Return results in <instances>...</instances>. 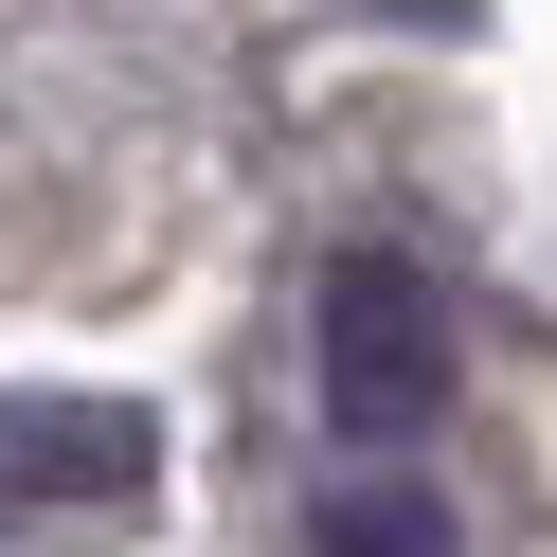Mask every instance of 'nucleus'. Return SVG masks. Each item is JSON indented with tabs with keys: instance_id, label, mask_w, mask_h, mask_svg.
I'll return each mask as SVG.
<instances>
[{
	"instance_id": "obj_1",
	"label": "nucleus",
	"mask_w": 557,
	"mask_h": 557,
	"mask_svg": "<svg viewBox=\"0 0 557 557\" xmlns=\"http://www.w3.org/2000/svg\"><path fill=\"white\" fill-rule=\"evenodd\" d=\"M324 413L360 449H396L413 413H449V306H432V270H396V252H360L324 288Z\"/></svg>"
},
{
	"instance_id": "obj_2",
	"label": "nucleus",
	"mask_w": 557,
	"mask_h": 557,
	"mask_svg": "<svg viewBox=\"0 0 557 557\" xmlns=\"http://www.w3.org/2000/svg\"><path fill=\"white\" fill-rule=\"evenodd\" d=\"M162 432L109 396H0V521H54V504H145Z\"/></svg>"
},
{
	"instance_id": "obj_3",
	"label": "nucleus",
	"mask_w": 557,
	"mask_h": 557,
	"mask_svg": "<svg viewBox=\"0 0 557 557\" xmlns=\"http://www.w3.org/2000/svg\"><path fill=\"white\" fill-rule=\"evenodd\" d=\"M306 540L324 557H449V521H432V485H324Z\"/></svg>"
}]
</instances>
